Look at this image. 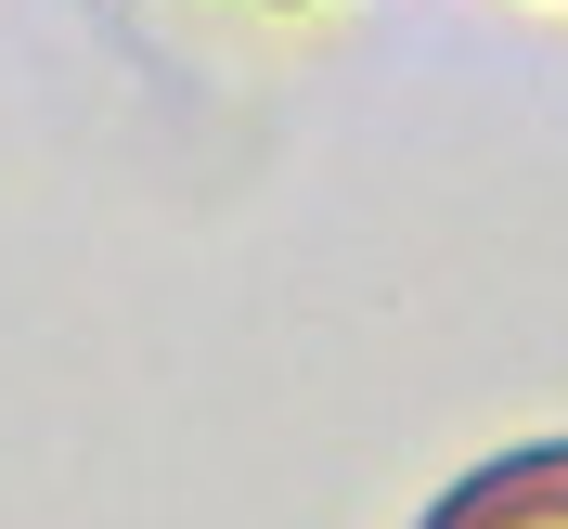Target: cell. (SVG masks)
Here are the masks:
<instances>
[{
    "instance_id": "obj_1",
    "label": "cell",
    "mask_w": 568,
    "mask_h": 529,
    "mask_svg": "<svg viewBox=\"0 0 568 529\" xmlns=\"http://www.w3.org/2000/svg\"><path fill=\"white\" fill-rule=\"evenodd\" d=\"M426 529H568V439H530V452H491L478 478L426 503Z\"/></svg>"
}]
</instances>
